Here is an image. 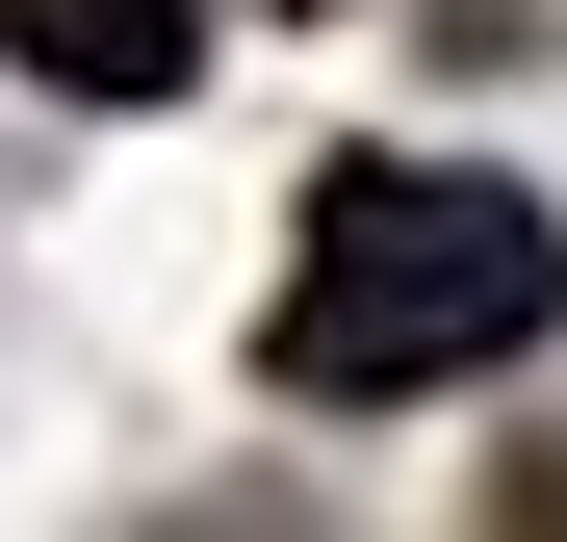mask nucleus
I'll return each mask as SVG.
<instances>
[{
  "instance_id": "1",
  "label": "nucleus",
  "mask_w": 567,
  "mask_h": 542,
  "mask_svg": "<svg viewBox=\"0 0 567 542\" xmlns=\"http://www.w3.org/2000/svg\"><path fill=\"white\" fill-rule=\"evenodd\" d=\"M567 310V233L464 155H336L310 233H284V388L388 413V388H491V361Z\"/></svg>"
},
{
  "instance_id": "2",
  "label": "nucleus",
  "mask_w": 567,
  "mask_h": 542,
  "mask_svg": "<svg viewBox=\"0 0 567 542\" xmlns=\"http://www.w3.org/2000/svg\"><path fill=\"white\" fill-rule=\"evenodd\" d=\"M0 52H27L52 104H181V78H207V0H0Z\"/></svg>"
},
{
  "instance_id": "3",
  "label": "nucleus",
  "mask_w": 567,
  "mask_h": 542,
  "mask_svg": "<svg viewBox=\"0 0 567 542\" xmlns=\"http://www.w3.org/2000/svg\"><path fill=\"white\" fill-rule=\"evenodd\" d=\"M491 517H567V439H542V466H491Z\"/></svg>"
}]
</instances>
